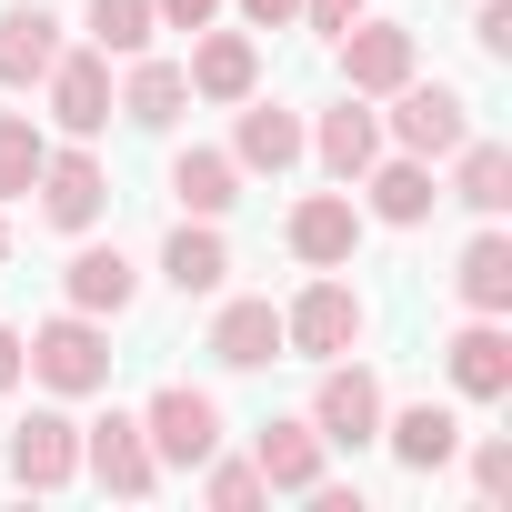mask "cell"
Segmentation results:
<instances>
[{"label":"cell","mask_w":512,"mask_h":512,"mask_svg":"<svg viewBox=\"0 0 512 512\" xmlns=\"http://www.w3.org/2000/svg\"><path fill=\"white\" fill-rule=\"evenodd\" d=\"M151 21H161V31H211L221 0H151Z\"/></svg>","instance_id":"1f68e13d"},{"label":"cell","mask_w":512,"mask_h":512,"mask_svg":"<svg viewBox=\"0 0 512 512\" xmlns=\"http://www.w3.org/2000/svg\"><path fill=\"white\" fill-rule=\"evenodd\" d=\"M21 372H31V362H21V332H11V322H0V392H11Z\"/></svg>","instance_id":"e575fe53"},{"label":"cell","mask_w":512,"mask_h":512,"mask_svg":"<svg viewBox=\"0 0 512 512\" xmlns=\"http://www.w3.org/2000/svg\"><path fill=\"white\" fill-rule=\"evenodd\" d=\"M41 91H51V121H61L71 141H101L111 111H121V101H111V51H61Z\"/></svg>","instance_id":"ba28073f"},{"label":"cell","mask_w":512,"mask_h":512,"mask_svg":"<svg viewBox=\"0 0 512 512\" xmlns=\"http://www.w3.org/2000/svg\"><path fill=\"white\" fill-rule=\"evenodd\" d=\"M141 432H151L161 472H171V462H181V472H201V462L221 452V402H211V392H191V382H161V392L141 402Z\"/></svg>","instance_id":"3957f363"},{"label":"cell","mask_w":512,"mask_h":512,"mask_svg":"<svg viewBox=\"0 0 512 512\" xmlns=\"http://www.w3.org/2000/svg\"><path fill=\"white\" fill-rule=\"evenodd\" d=\"M0 262H11V221H0Z\"/></svg>","instance_id":"d590c367"},{"label":"cell","mask_w":512,"mask_h":512,"mask_svg":"<svg viewBox=\"0 0 512 512\" xmlns=\"http://www.w3.org/2000/svg\"><path fill=\"white\" fill-rule=\"evenodd\" d=\"M352 191H372V221H392V231L432 221V201H442V191H432V161H412V151H402V161H372Z\"/></svg>","instance_id":"44dd1931"},{"label":"cell","mask_w":512,"mask_h":512,"mask_svg":"<svg viewBox=\"0 0 512 512\" xmlns=\"http://www.w3.org/2000/svg\"><path fill=\"white\" fill-rule=\"evenodd\" d=\"M382 131H392V141H402L412 161H452V151L472 141V101H462L452 81H422V71H412V81L392 91V111H382Z\"/></svg>","instance_id":"6da1fadb"},{"label":"cell","mask_w":512,"mask_h":512,"mask_svg":"<svg viewBox=\"0 0 512 512\" xmlns=\"http://www.w3.org/2000/svg\"><path fill=\"white\" fill-rule=\"evenodd\" d=\"M352 342H362V292L322 272V282L282 312V352H302V362H342Z\"/></svg>","instance_id":"277c9868"},{"label":"cell","mask_w":512,"mask_h":512,"mask_svg":"<svg viewBox=\"0 0 512 512\" xmlns=\"http://www.w3.org/2000/svg\"><path fill=\"white\" fill-rule=\"evenodd\" d=\"M452 292H462L472 312H492V322L512 312V241H502V231H472V241H462V262H452Z\"/></svg>","instance_id":"cb8c5ba5"},{"label":"cell","mask_w":512,"mask_h":512,"mask_svg":"<svg viewBox=\"0 0 512 512\" xmlns=\"http://www.w3.org/2000/svg\"><path fill=\"white\" fill-rule=\"evenodd\" d=\"M482 61H512V0H482V21H472Z\"/></svg>","instance_id":"4dcf8cb0"},{"label":"cell","mask_w":512,"mask_h":512,"mask_svg":"<svg viewBox=\"0 0 512 512\" xmlns=\"http://www.w3.org/2000/svg\"><path fill=\"white\" fill-rule=\"evenodd\" d=\"M81 472H91L101 492H121V502L161 492V452H151L141 412H111V422H91V432H81Z\"/></svg>","instance_id":"5b68a950"},{"label":"cell","mask_w":512,"mask_h":512,"mask_svg":"<svg viewBox=\"0 0 512 512\" xmlns=\"http://www.w3.org/2000/svg\"><path fill=\"white\" fill-rule=\"evenodd\" d=\"M11 482H21V492L81 482V422H71V412H31V422L11 432Z\"/></svg>","instance_id":"4fadbf2b"},{"label":"cell","mask_w":512,"mask_h":512,"mask_svg":"<svg viewBox=\"0 0 512 512\" xmlns=\"http://www.w3.org/2000/svg\"><path fill=\"white\" fill-rule=\"evenodd\" d=\"M322 452H332V442L312 432V412H302V422H262V432H251V462H262L272 492H312V482H322Z\"/></svg>","instance_id":"ac0fdd59"},{"label":"cell","mask_w":512,"mask_h":512,"mask_svg":"<svg viewBox=\"0 0 512 512\" xmlns=\"http://www.w3.org/2000/svg\"><path fill=\"white\" fill-rule=\"evenodd\" d=\"M21 362L71 402V392H101V382H111V332H101V312H61V322H41V332L21 342Z\"/></svg>","instance_id":"7a4b0ae2"},{"label":"cell","mask_w":512,"mask_h":512,"mask_svg":"<svg viewBox=\"0 0 512 512\" xmlns=\"http://www.w3.org/2000/svg\"><path fill=\"white\" fill-rule=\"evenodd\" d=\"M332 51H342V81H352L362 101H392V91L422 71V51H412V31H402V21H352Z\"/></svg>","instance_id":"52a82bcc"},{"label":"cell","mask_w":512,"mask_h":512,"mask_svg":"<svg viewBox=\"0 0 512 512\" xmlns=\"http://www.w3.org/2000/svg\"><path fill=\"white\" fill-rule=\"evenodd\" d=\"M51 61H61V21L41 0H11V11H0V91H41Z\"/></svg>","instance_id":"9a60e30c"},{"label":"cell","mask_w":512,"mask_h":512,"mask_svg":"<svg viewBox=\"0 0 512 512\" xmlns=\"http://www.w3.org/2000/svg\"><path fill=\"white\" fill-rule=\"evenodd\" d=\"M191 101H251L262 91V51H251V31H191Z\"/></svg>","instance_id":"5bb4252c"},{"label":"cell","mask_w":512,"mask_h":512,"mask_svg":"<svg viewBox=\"0 0 512 512\" xmlns=\"http://www.w3.org/2000/svg\"><path fill=\"white\" fill-rule=\"evenodd\" d=\"M151 31H161L151 0H91V51H121L131 61V51H151Z\"/></svg>","instance_id":"83f0119b"},{"label":"cell","mask_w":512,"mask_h":512,"mask_svg":"<svg viewBox=\"0 0 512 512\" xmlns=\"http://www.w3.org/2000/svg\"><path fill=\"white\" fill-rule=\"evenodd\" d=\"M171 191H181L191 221H221V211L241 201V161H231V151H181V161H171Z\"/></svg>","instance_id":"d4e9b609"},{"label":"cell","mask_w":512,"mask_h":512,"mask_svg":"<svg viewBox=\"0 0 512 512\" xmlns=\"http://www.w3.org/2000/svg\"><path fill=\"white\" fill-rule=\"evenodd\" d=\"M312 432H322L332 452H362V442H382V382H372L362 362H322V392H312Z\"/></svg>","instance_id":"8992f818"},{"label":"cell","mask_w":512,"mask_h":512,"mask_svg":"<svg viewBox=\"0 0 512 512\" xmlns=\"http://www.w3.org/2000/svg\"><path fill=\"white\" fill-rule=\"evenodd\" d=\"M231 111H241V131H231V161H241V171H292V161H302V141H312L302 111H282V101H262V91L231 101Z\"/></svg>","instance_id":"2e32d148"},{"label":"cell","mask_w":512,"mask_h":512,"mask_svg":"<svg viewBox=\"0 0 512 512\" xmlns=\"http://www.w3.org/2000/svg\"><path fill=\"white\" fill-rule=\"evenodd\" d=\"M31 191H41V221H51V231H91V221L111 211V171H101L81 141H71V151H51Z\"/></svg>","instance_id":"9c48e42d"},{"label":"cell","mask_w":512,"mask_h":512,"mask_svg":"<svg viewBox=\"0 0 512 512\" xmlns=\"http://www.w3.org/2000/svg\"><path fill=\"white\" fill-rule=\"evenodd\" d=\"M382 442H392L402 472H442V462L462 452V422H452L442 402H412V412H382Z\"/></svg>","instance_id":"7402d4cb"},{"label":"cell","mask_w":512,"mask_h":512,"mask_svg":"<svg viewBox=\"0 0 512 512\" xmlns=\"http://www.w3.org/2000/svg\"><path fill=\"white\" fill-rule=\"evenodd\" d=\"M452 201H472L482 221L512 211V151H502V141H462V151H452Z\"/></svg>","instance_id":"484cf974"},{"label":"cell","mask_w":512,"mask_h":512,"mask_svg":"<svg viewBox=\"0 0 512 512\" xmlns=\"http://www.w3.org/2000/svg\"><path fill=\"white\" fill-rule=\"evenodd\" d=\"M191 111V71L181 61H141L131 51V81H121V121H141V131H171Z\"/></svg>","instance_id":"603a6c76"},{"label":"cell","mask_w":512,"mask_h":512,"mask_svg":"<svg viewBox=\"0 0 512 512\" xmlns=\"http://www.w3.org/2000/svg\"><path fill=\"white\" fill-rule=\"evenodd\" d=\"M282 241H292V262H312V272H342L352 251H362V211H352V191H312V201H292Z\"/></svg>","instance_id":"30bf717a"},{"label":"cell","mask_w":512,"mask_h":512,"mask_svg":"<svg viewBox=\"0 0 512 512\" xmlns=\"http://www.w3.org/2000/svg\"><path fill=\"white\" fill-rule=\"evenodd\" d=\"M211 362H221V372H262V362H282V312H272V302H221Z\"/></svg>","instance_id":"ffe728a7"},{"label":"cell","mask_w":512,"mask_h":512,"mask_svg":"<svg viewBox=\"0 0 512 512\" xmlns=\"http://www.w3.org/2000/svg\"><path fill=\"white\" fill-rule=\"evenodd\" d=\"M472 492H482V502H502V492H512V442H492V432L472 442Z\"/></svg>","instance_id":"f546056e"},{"label":"cell","mask_w":512,"mask_h":512,"mask_svg":"<svg viewBox=\"0 0 512 512\" xmlns=\"http://www.w3.org/2000/svg\"><path fill=\"white\" fill-rule=\"evenodd\" d=\"M362 21V0H302V31H322V41H342Z\"/></svg>","instance_id":"d6a6232c"},{"label":"cell","mask_w":512,"mask_h":512,"mask_svg":"<svg viewBox=\"0 0 512 512\" xmlns=\"http://www.w3.org/2000/svg\"><path fill=\"white\" fill-rule=\"evenodd\" d=\"M302 151H312V161H322V171L352 191V181L382 161V111H362V91H342V101L312 121V141H302Z\"/></svg>","instance_id":"8fae6325"},{"label":"cell","mask_w":512,"mask_h":512,"mask_svg":"<svg viewBox=\"0 0 512 512\" xmlns=\"http://www.w3.org/2000/svg\"><path fill=\"white\" fill-rule=\"evenodd\" d=\"M442 372H452L462 402H502V392H512V332H502L492 312H472V322L442 342Z\"/></svg>","instance_id":"7c38bea8"},{"label":"cell","mask_w":512,"mask_h":512,"mask_svg":"<svg viewBox=\"0 0 512 512\" xmlns=\"http://www.w3.org/2000/svg\"><path fill=\"white\" fill-rule=\"evenodd\" d=\"M41 161H51L41 121H31V111H0V201H21V191L41 181Z\"/></svg>","instance_id":"4316f807"},{"label":"cell","mask_w":512,"mask_h":512,"mask_svg":"<svg viewBox=\"0 0 512 512\" xmlns=\"http://www.w3.org/2000/svg\"><path fill=\"white\" fill-rule=\"evenodd\" d=\"M161 282H171L181 302H201V292H221V282H231V241H221L211 221H181V231L161 241Z\"/></svg>","instance_id":"d6986e66"},{"label":"cell","mask_w":512,"mask_h":512,"mask_svg":"<svg viewBox=\"0 0 512 512\" xmlns=\"http://www.w3.org/2000/svg\"><path fill=\"white\" fill-rule=\"evenodd\" d=\"M241 21H251V31H292L302 0H241Z\"/></svg>","instance_id":"836d02e7"},{"label":"cell","mask_w":512,"mask_h":512,"mask_svg":"<svg viewBox=\"0 0 512 512\" xmlns=\"http://www.w3.org/2000/svg\"><path fill=\"white\" fill-rule=\"evenodd\" d=\"M61 292H71V312H101V322H121V312H131V292H141V272L121 262L111 241H81V251H71V272H61Z\"/></svg>","instance_id":"e0dca14e"},{"label":"cell","mask_w":512,"mask_h":512,"mask_svg":"<svg viewBox=\"0 0 512 512\" xmlns=\"http://www.w3.org/2000/svg\"><path fill=\"white\" fill-rule=\"evenodd\" d=\"M201 492H211V512H251V502H272V482H262V462H201Z\"/></svg>","instance_id":"f1b7e54d"}]
</instances>
